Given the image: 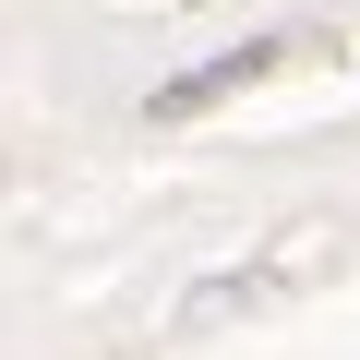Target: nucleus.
I'll use <instances>...</instances> for the list:
<instances>
[{
	"label": "nucleus",
	"instance_id": "1",
	"mask_svg": "<svg viewBox=\"0 0 360 360\" xmlns=\"http://www.w3.org/2000/svg\"><path fill=\"white\" fill-rule=\"evenodd\" d=\"M288 60V37H240V49H217V60H193L180 84H156L144 96V120H193V108H217V96H240L252 72H276Z\"/></svg>",
	"mask_w": 360,
	"mask_h": 360
}]
</instances>
